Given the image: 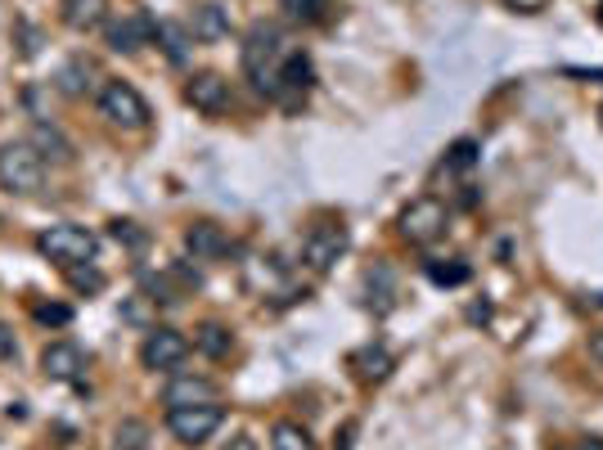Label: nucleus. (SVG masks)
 <instances>
[{
	"instance_id": "obj_33",
	"label": "nucleus",
	"mask_w": 603,
	"mask_h": 450,
	"mask_svg": "<svg viewBox=\"0 0 603 450\" xmlns=\"http://www.w3.org/2000/svg\"><path fill=\"white\" fill-rule=\"evenodd\" d=\"M590 356H594V360H599V365H603V329H599V334L590 338Z\"/></svg>"
},
{
	"instance_id": "obj_23",
	"label": "nucleus",
	"mask_w": 603,
	"mask_h": 450,
	"mask_svg": "<svg viewBox=\"0 0 603 450\" xmlns=\"http://www.w3.org/2000/svg\"><path fill=\"white\" fill-rule=\"evenodd\" d=\"M424 270H428V280L441 284V288H460V284H469V275H473L464 261H428Z\"/></svg>"
},
{
	"instance_id": "obj_13",
	"label": "nucleus",
	"mask_w": 603,
	"mask_h": 450,
	"mask_svg": "<svg viewBox=\"0 0 603 450\" xmlns=\"http://www.w3.org/2000/svg\"><path fill=\"white\" fill-rule=\"evenodd\" d=\"M163 401H167V410H176V406H198V401H217V383L203 378V374L176 370L171 383L163 387Z\"/></svg>"
},
{
	"instance_id": "obj_27",
	"label": "nucleus",
	"mask_w": 603,
	"mask_h": 450,
	"mask_svg": "<svg viewBox=\"0 0 603 450\" xmlns=\"http://www.w3.org/2000/svg\"><path fill=\"white\" fill-rule=\"evenodd\" d=\"M68 284L81 288V293H100L104 288V275L90 261H81V266H68Z\"/></svg>"
},
{
	"instance_id": "obj_21",
	"label": "nucleus",
	"mask_w": 603,
	"mask_h": 450,
	"mask_svg": "<svg viewBox=\"0 0 603 450\" xmlns=\"http://www.w3.org/2000/svg\"><path fill=\"white\" fill-rule=\"evenodd\" d=\"M351 365L360 374V383H383L392 374V356L383 347H365V351H356L351 356Z\"/></svg>"
},
{
	"instance_id": "obj_12",
	"label": "nucleus",
	"mask_w": 603,
	"mask_h": 450,
	"mask_svg": "<svg viewBox=\"0 0 603 450\" xmlns=\"http://www.w3.org/2000/svg\"><path fill=\"white\" fill-rule=\"evenodd\" d=\"M41 374L54 383H77L86 374V351L77 343H50L41 351Z\"/></svg>"
},
{
	"instance_id": "obj_7",
	"label": "nucleus",
	"mask_w": 603,
	"mask_h": 450,
	"mask_svg": "<svg viewBox=\"0 0 603 450\" xmlns=\"http://www.w3.org/2000/svg\"><path fill=\"white\" fill-rule=\"evenodd\" d=\"M397 230H401L406 244H414V248L433 244V239H441V234H446V203H441V198H433V194L414 198V203L406 207V213H401Z\"/></svg>"
},
{
	"instance_id": "obj_18",
	"label": "nucleus",
	"mask_w": 603,
	"mask_h": 450,
	"mask_svg": "<svg viewBox=\"0 0 603 450\" xmlns=\"http://www.w3.org/2000/svg\"><path fill=\"white\" fill-rule=\"evenodd\" d=\"M190 37H198V41H226L230 37V10L198 5L194 18H190Z\"/></svg>"
},
{
	"instance_id": "obj_25",
	"label": "nucleus",
	"mask_w": 603,
	"mask_h": 450,
	"mask_svg": "<svg viewBox=\"0 0 603 450\" xmlns=\"http://www.w3.org/2000/svg\"><path fill=\"white\" fill-rule=\"evenodd\" d=\"M33 320L50 324V329H64L73 320V307H64V303H33Z\"/></svg>"
},
{
	"instance_id": "obj_15",
	"label": "nucleus",
	"mask_w": 603,
	"mask_h": 450,
	"mask_svg": "<svg viewBox=\"0 0 603 450\" xmlns=\"http://www.w3.org/2000/svg\"><path fill=\"white\" fill-rule=\"evenodd\" d=\"M104 14L108 0H59V18L73 33H95V27H104Z\"/></svg>"
},
{
	"instance_id": "obj_34",
	"label": "nucleus",
	"mask_w": 603,
	"mask_h": 450,
	"mask_svg": "<svg viewBox=\"0 0 603 450\" xmlns=\"http://www.w3.org/2000/svg\"><path fill=\"white\" fill-rule=\"evenodd\" d=\"M577 450H603V441H599V437H590V441H586V446H577Z\"/></svg>"
},
{
	"instance_id": "obj_29",
	"label": "nucleus",
	"mask_w": 603,
	"mask_h": 450,
	"mask_svg": "<svg viewBox=\"0 0 603 450\" xmlns=\"http://www.w3.org/2000/svg\"><path fill=\"white\" fill-rule=\"evenodd\" d=\"M113 239H117V244L140 248L144 244V230H136V221H113Z\"/></svg>"
},
{
	"instance_id": "obj_11",
	"label": "nucleus",
	"mask_w": 603,
	"mask_h": 450,
	"mask_svg": "<svg viewBox=\"0 0 603 450\" xmlns=\"http://www.w3.org/2000/svg\"><path fill=\"white\" fill-rule=\"evenodd\" d=\"M108 50H117V54H136L140 46H149L158 37V23L149 18V14H127V18H117V23H108Z\"/></svg>"
},
{
	"instance_id": "obj_36",
	"label": "nucleus",
	"mask_w": 603,
	"mask_h": 450,
	"mask_svg": "<svg viewBox=\"0 0 603 450\" xmlns=\"http://www.w3.org/2000/svg\"><path fill=\"white\" fill-rule=\"evenodd\" d=\"M599 307H603V297H599Z\"/></svg>"
},
{
	"instance_id": "obj_2",
	"label": "nucleus",
	"mask_w": 603,
	"mask_h": 450,
	"mask_svg": "<svg viewBox=\"0 0 603 450\" xmlns=\"http://www.w3.org/2000/svg\"><path fill=\"white\" fill-rule=\"evenodd\" d=\"M46 180V158L27 140H5L0 144V190L10 194H37Z\"/></svg>"
},
{
	"instance_id": "obj_22",
	"label": "nucleus",
	"mask_w": 603,
	"mask_h": 450,
	"mask_svg": "<svg viewBox=\"0 0 603 450\" xmlns=\"http://www.w3.org/2000/svg\"><path fill=\"white\" fill-rule=\"evenodd\" d=\"M163 50H167V59L171 64H185V54H190V27H180V23H158V37H154Z\"/></svg>"
},
{
	"instance_id": "obj_3",
	"label": "nucleus",
	"mask_w": 603,
	"mask_h": 450,
	"mask_svg": "<svg viewBox=\"0 0 603 450\" xmlns=\"http://www.w3.org/2000/svg\"><path fill=\"white\" fill-rule=\"evenodd\" d=\"M95 108H100L104 123L123 127V131H144L149 117H154V113H149V104H144V95L131 81H104L100 95H95Z\"/></svg>"
},
{
	"instance_id": "obj_31",
	"label": "nucleus",
	"mask_w": 603,
	"mask_h": 450,
	"mask_svg": "<svg viewBox=\"0 0 603 450\" xmlns=\"http://www.w3.org/2000/svg\"><path fill=\"white\" fill-rule=\"evenodd\" d=\"M221 450H257V441H253L248 433H234V437H230V441H226Z\"/></svg>"
},
{
	"instance_id": "obj_32",
	"label": "nucleus",
	"mask_w": 603,
	"mask_h": 450,
	"mask_svg": "<svg viewBox=\"0 0 603 450\" xmlns=\"http://www.w3.org/2000/svg\"><path fill=\"white\" fill-rule=\"evenodd\" d=\"M0 356H18V347H14V338H10L5 324H0Z\"/></svg>"
},
{
	"instance_id": "obj_14",
	"label": "nucleus",
	"mask_w": 603,
	"mask_h": 450,
	"mask_svg": "<svg viewBox=\"0 0 603 450\" xmlns=\"http://www.w3.org/2000/svg\"><path fill=\"white\" fill-rule=\"evenodd\" d=\"M185 253H194V261H221L230 253V234L217 221H194L185 226Z\"/></svg>"
},
{
	"instance_id": "obj_19",
	"label": "nucleus",
	"mask_w": 603,
	"mask_h": 450,
	"mask_svg": "<svg viewBox=\"0 0 603 450\" xmlns=\"http://www.w3.org/2000/svg\"><path fill=\"white\" fill-rule=\"evenodd\" d=\"M230 347H234V334H230V329H226L221 320H207V324L194 329V351H198V356H207V360H226Z\"/></svg>"
},
{
	"instance_id": "obj_4",
	"label": "nucleus",
	"mask_w": 603,
	"mask_h": 450,
	"mask_svg": "<svg viewBox=\"0 0 603 450\" xmlns=\"http://www.w3.org/2000/svg\"><path fill=\"white\" fill-rule=\"evenodd\" d=\"M95 248H100V239L90 234L86 226H50L37 234V253L54 266H81V261H95Z\"/></svg>"
},
{
	"instance_id": "obj_16",
	"label": "nucleus",
	"mask_w": 603,
	"mask_h": 450,
	"mask_svg": "<svg viewBox=\"0 0 603 450\" xmlns=\"http://www.w3.org/2000/svg\"><path fill=\"white\" fill-rule=\"evenodd\" d=\"M27 144H33L46 163H59V167L73 163V140L59 131V127H50V123H33V136H27Z\"/></svg>"
},
{
	"instance_id": "obj_10",
	"label": "nucleus",
	"mask_w": 603,
	"mask_h": 450,
	"mask_svg": "<svg viewBox=\"0 0 603 450\" xmlns=\"http://www.w3.org/2000/svg\"><path fill=\"white\" fill-rule=\"evenodd\" d=\"M185 104H190L194 113H203V117L226 113V108H230V81H226L221 73H194V77L185 81Z\"/></svg>"
},
{
	"instance_id": "obj_6",
	"label": "nucleus",
	"mask_w": 603,
	"mask_h": 450,
	"mask_svg": "<svg viewBox=\"0 0 603 450\" xmlns=\"http://www.w3.org/2000/svg\"><path fill=\"white\" fill-rule=\"evenodd\" d=\"M190 338L180 334V329H167V324H154L144 334L140 343V365L144 370H154V374H176L180 365H185V356H190Z\"/></svg>"
},
{
	"instance_id": "obj_17",
	"label": "nucleus",
	"mask_w": 603,
	"mask_h": 450,
	"mask_svg": "<svg viewBox=\"0 0 603 450\" xmlns=\"http://www.w3.org/2000/svg\"><path fill=\"white\" fill-rule=\"evenodd\" d=\"M54 86L64 90L68 100H81V95H90V90H95V64H90V59H68V64L59 68Z\"/></svg>"
},
{
	"instance_id": "obj_20",
	"label": "nucleus",
	"mask_w": 603,
	"mask_h": 450,
	"mask_svg": "<svg viewBox=\"0 0 603 450\" xmlns=\"http://www.w3.org/2000/svg\"><path fill=\"white\" fill-rule=\"evenodd\" d=\"M270 450H320V446H316V437L302 428V424H293V419H280V424L270 428Z\"/></svg>"
},
{
	"instance_id": "obj_8",
	"label": "nucleus",
	"mask_w": 603,
	"mask_h": 450,
	"mask_svg": "<svg viewBox=\"0 0 603 450\" xmlns=\"http://www.w3.org/2000/svg\"><path fill=\"white\" fill-rule=\"evenodd\" d=\"M347 253V230L324 221L307 234V244H302V261H307V270H316V275H329V270L338 266V257Z\"/></svg>"
},
{
	"instance_id": "obj_9",
	"label": "nucleus",
	"mask_w": 603,
	"mask_h": 450,
	"mask_svg": "<svg viewBox=\"0 0 603 450\" xmlns=\"http://www.w3.org/2000/svg\"><path fill=\"white\" fill-rule=\"evenodd\" d=\"M311 86H316V68H311V59L307 54H284V64H280V77H275V90H270V100H280V104H302L311 95Z\"/></svg>"
},
{
	"instance_id": "obj_24",
	"label": "nucleus",
	"mask_w": 603,
	"mask_h": 450,
	"mask_svg": "<svg viewBox=\"0 0 603 450\" xmlns=\"http://www.w3.org/2000/svg\"><path fill=\"white\" fill-rule=\"evenodd\" d=\"M113 446L117 450H144L149 446V428L140 424V419H123V424H117V433H113Z\"/></svg>"
},
{
	"instance_id": "obj_28",
	"label": "nucleus",
	"mask_w": 603,
	"mask_h": 450,
	"mask_svg": "<svg viewBox=\"0 0 603 450\" xmlns=\"http://www.w3.org/2000/svg\"><path fill=\"white\" fill-rule=\"evenodd\" d=\"M280 5H284V14L297 18V23H316L320 10H324V0H280Z\"/></svg>"
},
{
	"instance_id": "obj_26",
	"label": "nucleus",
	"mask_w": 603,
	"mask_h": 450,
	"mask_svg": "<svg viewBox=\"0 0 603 450\" xmlns=\"http://www.w3.org/2000/svg\"><path fill=\"white\" fill-rule=\"evenodd\" d=\"M477 163V140H456L446 149V167L450 171H469Z\"/></svg>"
},
{
	"instance_id": "obj_30",
	"label": "nucleus",
	"mask_w": 603,
	"mask_h": 450,
	"mask_svg": "<svg viewBox=\"0 0 603 450\" xmlns=\"http://www.w3.org/2000/svg\"><path fill=\"white\" fill-rule=\"evenodd\" d=\"M504 10H514V14H546L550 0H504Z\"/></svg>"
},
{
	"instance_id": "obj_35",
	"label": "nucleus",
	"mask_w": 603,
	"mask_h": 450,
	"mask_svg": "<svg viewBox=\"0 0 603 450\" xmlns=\"http://www.w3.org/2000/svg\"><path fill=\"white\" fill-rule=\"evenodd\" d=\"M554 450H577V446H554Z\"/></svg>"
},
{
	"instance_id": "obj_5",
	"label": "nucleus",
	"mask_w": 603,
	"mask_h": 450,
	"mask_svg": "<svg viewBox=\"0 0 603 450\" xmlns=\"http://www.w3.org/2000/svg\"><path fill=\"white\" fill-rule=\"evenodd\" d=\"M221 424H226V406L221 401H198V406H176V410H167V433L180 446H203Z\"/></svg>"
},
{
	"instance_id": "obj_1",
	"label": "nucleus",
	"mask_w": 603,
	"mask_h": 450,
	"mask_svg": "<svg viewBox=\"0 0 603 450\" xmlns=\"http://www.w3.org/2000/svg\"><path fill=\"white\" fill-rule=\"evenodd\" d=\"M239 59H244V73L253 77V86L261 90V95H270L275 90V77H280V64H284V37L275 23H253L248 37H244V50H239Z\"/></svg>"
}]
</instances>
